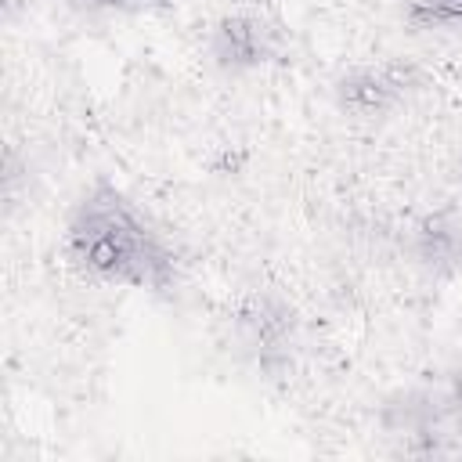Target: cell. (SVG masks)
Here are the masks:
<instances>
[{
	"instance_id": "obj_3",
	"label": "cell",
	"mask_w": 462,
	"mask_h": 462,
	"mask_svg": "<svg viewBox=\"0 0 462 462\" xmlns=\"http://www.w3.org/2000/svg\"><path fill=\"white\" fill-rule=\"evenodd\" d=\"M209 54L227 72H253L289 58V25L267 11H231L209 32Z\"/></svg>"
},
{
	"instance_id": "obj_2",
	"label": "cell",
	"mask_w": 462,
	"mask_h": 462,
	"mask_svg": "<svg viewBox=\"0 0 462 462\" xmlns=\"http://www.w3.org/2000/svg\"><path fill=\"white\" fill-rule=\"evenodd\" d=\"M383 433L401 455L462 458V372L422 375L383 404Z\"/></svg>"
},
{
	"instance_id": "obj_8",
	"label": "cell",
	"mask_w": 462,
	"mask_h": 462,
	"mask_svg": "<svg viewBox=\"0 0 462 462\" xmlns=\"http://www.w3.org/2000/svg\"><path fill=\"white\" fill-rule=\"evenodd\" d=\"M11 4H14V0H11Z\"/></svg>"
},
{
	"instance_id": "obj_7",
	"label": "cell",
	"mask_w": 462,
	"mask_h": 462,
	"mask_svg": "<svg viewBox=\"0 0 462 462\" xmlns=\"http://www.w3.org/2000/svg\"><path fill=\"white\" fill-rule=\"evenodd\" d=\"M76 11H87V14H134V11H144V7H155L162 0H69Z\"/></svg>"
},
{
	"instance_id": "obj_6",
	"label": "cell",
	"mask_w": 462,
	"mask_h": 462,
	"mask_svg": "<svg viewBox=\"0 0 462 462\" xmlns=\"http://www.w3.org/2000/svg\"><path fill=\"white\" fill-rule=\"evenodd\" d=\"M397 7L419 29H455V32H462V0H397Z\"/></svg>"
},
{
	"instance_id": "obj_5",
	"label": "cell",
	"mask_w": 462,
	"mask_h": 462,
	"mask_svg": "<svg viewBox=\"0 0 462 462\" xmlns=\"http://www.w3.org/2000/svg\"><path fill=\"white\" fill-rule=\"evenodd\" d=\"M238 336L260 368L282 365L289 357V339H292L289 310L274 300H249L238 310Z\"/></svg>"
},
{
	"instance_id": "obj_4",
	"label": "cell",
	"mask_w": 462,
	"mask_h": 462,
	"mask_svg": "<svg viewBox=\"0 0 462 462\" xmlns=\"http://www.w3.org/2000/svg\"><path fill=\"white\" fill-rule=\"evenodd\" d=\"M422 87V76L415 65L408 61H368V65H354L346 69L332 94L339 112L354 116V119H386L397 108L408 105V97Z\"/></svg>"
},
{
	"instance_id": "obj_1",
	"label": "cell",
	"mask_w": 462,
	"mask_h": 462,
	"mask_svg": "<svg viewBox=\"0 0 462 462\" xmlns=\"http://www.w3.org/2000/svg\"><path fill=\"white\" fill-rule=\"evenodd\" d=\"M69 263L101 285L170 296L177 289V253L123 188L97 177L65 220Z\"/></svg>"
}]
</instances>
